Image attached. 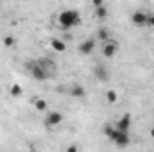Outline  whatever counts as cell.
I'll list each match as a JSON object with an SVG mask.
<instances>
[{
  "label": "cell",
  "instance_id": "cell-1",
  "mask_svg": "<svg viewBox=\"0 0 154 152\" xmlns=\"http://www.w3.org/2000/svg\"><path fill=\"white\" fill-rule=\"evenodd\" d=\"M81 14L74 11V9H65V11H61L59 14H57V25L63 29V31H66V29H72V27H75V25H81Z\"/></svg>",
  "mask_w": 154,
  "mask_h": 152
},
{
  "label": "cell",
  "instance_id": "cell-15",
  "mask_svg": "<svg viewBox=\"0 0 154 152\" xmlns=\"http://www.w3.org/2000/svg\"><path fill=\"white\" fill-rule=\"evenodd\" d=\"M22 93H23V88H22L20 84H13V86H11V95H13L14 99L22 97Z\"/></svg>",
  "mask_w": 154,
  "mask_h": 152
},
{
  "label": "cell",
  "instance_id": "cell-13",
  "mask_svg": "<svg viewBox=\"0 0 154 152\" xmlns=\"http://www.w3.org/2000/svg\"><path fill=\"white\" fill-rule=\"evenodd\" d=\"M32 104H34V109L39 111V113L47 111V108H48V102H47L45 99H34V100H32Z\"/></svg>",
  "mask_w": 154,
  "mask_h": 152
},
{
  "label": "cell",
  "instance_id": "cell-6",
  "mask_svg": "<svg viewBox=\"0 0 154 152\" xmlns=\"http://www.w3.org/2000/svg\"><path fill=\"white\" fill-rule=\"evenodd\" d=\"M131 22H133L136 27H143V25L147 23V13H143V11H134V13L131 14Z\"/></svg>",
  "mask_w": 154,
  "mask_h": 152
},
{
  "label": "cell",
  "instance_id": "cell-2",
  "mask_svg": "<svg viewBox=\"0 0 154 152\" xmlns=\"http://www.w3.org/2000/svg\"><path fill=\"white\" fill-rule=\"evenodd\" d=\"M25 68H27V72H29V75L32 77L34 81H45V79H48V72L39 65V61H27L25 63Z\"/></svg>",
  "mask_w": 154,
  "mask_h": 152
},
{
  "label": "cell",
  "instance_id": "cell-21",
  "mask_svg": "<svg viewBox=\"0 0 154 152\" xmlns=\"http://www.w3.org/2000/svg\"><path fill=\"white\" fill-rule=\"evenodd\" d=\"M90 2H91L95 7H99V5H102V4H104V0H90Z\"/></svg>",
  "mask_w": 154,
  "mask_h": 152
},
{
  "label": "cell",
  "instance_id": "cell-14",
  "mask_svg": "<svg viewBox=\"0 0 154 152\" xmlns=\"http://www.w3.org/2000/svg\"><path fill=\"white\" fill-rule=\"evenodd\" d=\"M95 14H97L99 20H106V18H108V7H106L104 4L99 5V7H95Z\"/></svg>",
  "mask_w": 154,
  "mask_h": 152
},
{
  "label": "cell",
  "instance_id": "cell-12",
  "mask_svg": "<svg viewBox=\"0 0 154 152\" xmlns=\"http://www.w3.org/2000/svg\"><path fill=\"white\" fill-rule=\"evenodd\" d=\"M50 47H52L56 52H65V50H66V43H65L63 39H59V38L52 39V41H50Z\"/></svg>",
  "mask_w": 154,
  "mask_h": 152
},
{
  "label": "cell",
  "instance_id": "cell-8",
  "mask_svg": "<svg viewBox=\"0 0 154 152\" xmlns=\"http://www.w3.org/2000/svg\"><path fill=\"white\" fill-rule=\"evenodd\" d=\"M95 50V39H86V41H82L81 43V47H79V52L82 54V56H90L91 52Z\"/></svg>",
  "mask_w": 154,
  "mask_h": 152
},
{
  "label": "cell",
  "instance_id": "cell-4",
  "mask_svg": "<svg viewBox=\"0 0 154 152\" xmlns=\"http://www.w3.org/2000/svg\"><path fill=\"white\" fill-rule=\"evenodd\" d=\"M104 45H102V56L104 57H113L116 52H118V43L113 41V39H106V41H102Z\"/></svg>",
  "mask_w": 154,
  "mask_h": 152
},
{
  "label": "cell",
  "instance_id": "cell-22",
  "mask_svg": "<svg viewBox=\"0 0 154 152\" xmlns=\"http://www.w3.org/2000/svg\"><path fill=\"white\" fill-rule=\"evenodd\" d=\"M66 150H68V152H75V150H77V147H75V145H72V147H68Z\"/></svg>",
  "mask_w": 154,
  "mask_h": 152
},
{
  "label": "cell",
  "instance_id": "cell-23",
  "mask_svg": "<svg viewBox=\"0 0 154 152\" xmlns=\"http://www.w3.org/2000/svg\"><path fill=\"white\" fill-rule=\"evenodd\" d=\"M151 136L154 138V129H151Z\"/></svg>",
  "mask_w": 154,
  "mask_h": 152
},
{
  "label": "cell",
  "instance_id": "cell-16",
  "mask_svg": "<svg viewBox=\"0 0 154 152\" xmlns=\"http://www.w3.org/2000/svg\"><path fill=\"white\" fill-rule=\"evenodd\" d=\"M97 38L100 39V41H106V39H109V31H108L106 27H100V29L97 31Z\"/></svg>",
  "mask_w": 154,
  "mask_h": 152
},
{
  "label": "cell",
  "instance_id": "cell-18",
  "mask_svg": "<svg viewBox=\"0 0 154 152\" xmlns=\"http://www.w3.org/2000/svg\"><path fill=\"white\" fill-rule=\"evenodd\" d=\"M2 43H4V47H7V48H11V47L14 45V38H13V36H5V38L2 39Z\"/></svg>",
  "mask_w": 154,
  "mask_h": 152
},
{
  "label": "cell",
  "instance_id": "cell-20",
  "mask_svg": "<svg viewBox=\"0 0 154 152\" xmlns=\"http://www.w3.org/2000/svg\"><path fill=\"white\" fill-rule=\"evenodd\" d=\"M145 25L154 27V14H147V23H145Z\"/></svg>",
  "mask_w": 154,
  "mask_h": 152
},
{
  "label": "cell",
  "instance_id": "cell-3",
  "mask_svg": "<svg viewBox=\"0 0 154 152\" xmlns=\"http://www.w3.org/2000/svg\"><path fill=\"white\" fill-rule=\"evenodd\" d=\"M109 140L116 143L118 147H127L129 145V134H127V131H120V129H113V132H111V136H109Z\"/></svg>",
  "mask_w": 154,
  "mask_h": 152
},
{
  "label": "cell",
  "instance_id": "cell-17",
  "mask_svg": "<svg viewBox=\"0 0 154 152\" xmlns=\"http://www.w3.org/2000/svg\"><path fill=\"white\" fill-rule=\"evenodd\" d=\"M106 100H108L109 104H115L116 100H118V95H116L115 90H108V91H106Z\"/></svg>",
  "mask_w": 154,
  "mask_h": 152
},
{
  "label": "cell",
  "instance_id": "cell-9",
  "mask_svg": "<svg viewBox=\"0 0 154 152\" xmlns=\"http://www.w3.org/2000/svg\"><path fill=\"white\" fill-rule=\"evenodd\" d=\"M39 61V65L48 72V75L52 77V75H56V63L52 61V59H48V57H41V59H38Z\"/></svg>",
  "mask_w": 154,
  "mask_h": 152
},
{
  "label": "cell",
  "instance_id": "cell-5",
  "mask_svg": "<svg viewBox=\"0 0 154 152\" xmlns=\"http://www.w3.org/2000/svg\"><path fill=\"white\" fill-rule=\"evenodd\" d=\"M63 122V114L57 113V111H48L45 116V125L47 127H56Z\"/></svg>",
  "mask_w": 154,
  "mask_h": 152
},
{
  "label": "cell",
  "instance_id": "cell-7",
  "mask_svg": "<svg viewBox=\"0 0 154 152\" xmlns=\"http://www.w3.org/2000/svg\"><path fill=\"white\" fill-rule=\"evenodd\" d=\"M93 75L97 81H100V82H106V81H109V72L106 70V66H102V65H97L95 68H93Z\"/></svg>",
  "mask_w": 154,
  "mask_h": 152
},
{
  "label": "cell",
  "instance_id": "cell-19",
  "mask_svg": "<svg viewBox=\"0 0 154 152\" xmlns=\"http://www.w3.org/2000/svg\"><path fill=\"white\" fill-rule=\"evenodd\" d=\"M113 129H115L113 125H106V127H104V134H106V138H109V136H111V132H113Z\"/></svg>",
  "mask_w": 154,
  "mask_h": 152
},
{
  "label": "cell",
  "instance_id": "cell-10",
  "mask_svg": "<svg viewBox=\"0 0 154 152\" xmlns=\"http://www.w3.org/2000/svg\"><path fill=\"white\" fill-rule=\"evenodd\" d=\"M116 129H120V131H129V127H131V114H124V116H120L118 120H116L115 123Z\"/></svg>",
  "mask_w": 154,
  "mask_h": 152
},
{
  "label": "cell",
  "instance_id": "cell-11",
  "mask_svg": "<svg viewBox=\"0 0 154 152\" xmlns=\"http://www.w3.org/2000/svg\"><path fill=\"white\" fill-rule=\"evenodd\" d=\"M70 95L75 97V99H82V97L86 95V90H84L81 84H74V86L70 88Z\"/></svg>",
  "mask_w": 154,
  "mask_h": 152
}]
</instances>
